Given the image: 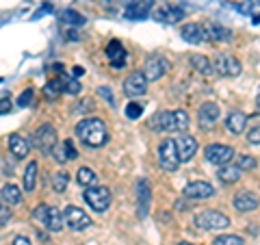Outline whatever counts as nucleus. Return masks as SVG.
<instances>
[{"instance_id": "f257e3e1", "label": "nucleus", "mask_w": 260, "mask_h": 245, "mask_svg": "<svg viewBox=\"0 0 260 245\" xmlns=\"http://www.w3.org/2000/svg\"><path fill=\"white\" fill-rule=\"evenodd\" d=\"M76 135L85 145H89V148H102V145L109 141L107 126H104V121L98 119V117H87L83 121H78Z\"/></svg>"}, {"instance_id": "f03ea898", "label": "nucleus", "mask_w": 260, "mask_h": 245, "mask_svg": "<svg viewBox=\"0 0 260 245\" xmlns=\"http://www.w3.org/2000/svg\"><path fill=\"white\" fill-rule=\"evenodd\" d=\"M158 161L160 167L167 171H176L178 165H180V154H178V145L174 139H165L158 145Z\"/></svg>"}, {"instance_id": "7ed1b4c3", "label": "nucleus", "mask_w": 260, "mask_h": 245, "mask_svg": "<svg viewBox=\"0 0 260 245\" xmlns=\"http://www.w3.org/2000/svg\"><path fill=\"white\" fill-rule=\"evenodd\" d=\"M195 226L202 228V230H225L230 226V219L219 210H204L195 217Z\"/></svg>"}, {"instance_id": "20e7f679", "label": "nucleus", "mask_w": 260, "mask_h": 245, "mask_svg": "<svg viewBox=\"0 0 260 245\" xmlns=\"http://www.w3.org/2000/svg\"><path fill=\"white\" fill-rule=\"evenodd\" d=\"M35 217L42 222L50 232H61L63 222H65V215H61V210L56 206H37L35 210Z\"/></svg>"}, {"instance_id": "39448f33", "label": "nucleus", "mask_w": 260, "mask_h": 245, "mask_svg": "<svg viewBox=\"0 0 260 245\" xmlns=\"http://www.w3.org/2000/svg\"><path fill=\"white\" fill-rule=\"evenodd\" d=\"M32 143L35 148L44 154H52L56 148V130L50 124H44L42 128H37V133L32 135Z\"/></svg>"}, {"instance_id": "423d86ee", "label": "nucleus", "mask_w": 260, "mask_h": 245, "mask_svg": "<svg viewBox=\"0 0 260 245\" xmlns=\"http://www.w3.org/2000/svg\"><path fill=\"white\" fill-rule=\"evenodd\" d=\"M85 202L98 213H104L111 206V191L107 187H91L89 191H85Z\"/></svg>"}, {"instance_id": "0eeeda50", "label": "nucleus", "mask_w": 260, "mask_h": 245, "mask_svg": "<svg viewBox=\"0 0 260 245\" xmlns=\"http://www.w3.org/2000/svg\"><path fill=\"white\" fill-rule=\"evenodd\" d=\"M204 157H206L208 163H213V165L221 167V165H228V163L232 161L234 148H230V145H221V143H213V145H208V148H206Z\"/></svg>"}, {"instance_id": "6e6552de", "label": "nucleus", "mask_w": 260, "mask_h": 245, "mask_svg": "<svg viewBox=\"0 0 260 245\" xmlns=\"http://www.w3.org/2000/svg\"><path fill=\"white\" fill-rule=\"evenodd\" d=\"M167 70H169V61L160 54L148 56V61H145V65H143V74L148 80H158Z\"/></svg>"}, {"instance_id": "1a4fd4ad", "label": "nucleus", "mask_w": 260, "mask_h": 245, "mask_svg": "<svg viewBox=\"0 0 260 245\" xmlns=\"http://www.w3.org/2000/svg\"><path fill=\"white\" fill-rule=\"evenodd\" d=\"M148 83H150V80L145 78L143 72H133V74L124 80V94L128 98L143 96L145 91H148Z\"/></svg>"}, {"instance_id": "9d476101", "label": "nucleus", "mask_w": 260, "mask_h": 245, "mask_svg": "<svg viewBox=\"0 0 260 245\" xmlns=\"http://www.w3.org/2000/svg\"><path fill=\"white\" fill-rule=\"evenodd\" d=\"M215 70L221 76H239L241 74V63L228 52H219L215 59Z\"/></svg>"}, {"instance_id": "9b49d317", "label": "nucleus", "mask_w": 260, "mask_h": 245, "mask_svg": "<svg viewBox=\"0 0 260 245\" xmlns=\"http://www.w3.org/2000/svg\"><path fill=\"white\" fill-rule=\"evenodd\" d=\"M65 224H68L72 230H85V228L91 226V217L83 213L78 206H68L65 208Z\"/></svg>"}, {"instance_id": "f8f14e48", "label": "nucleus", "mask_w": 260, "mask_h": 245, "mask_svg": "<svg viewBox=\"0 0 260 245\" xmlns=\"http://www.w3.org/2000/svg\"><path fill=\"white\" fill-rule=\"evenodd\" d=\"M124 5H126L128 20H143V18H148L154 0H124Z\"/></svg>"}, {"instance_id": "ddd939ff", "label": "nucleus", "mask_w": 260, "mask_h": 245, "mask_svg": "<svg viewBox=\"0 0 260 245\" xmlns=\"http://www.w3.org/2000/svg\"><path fill=\"white\" fill-rule=\"evenodd\" d=\"M182 193L186 195V198H191V200H208V198H213V195H215V187L210 182L198 180V182L186 185Z\"/></svg>"}, {"instance_id": "4468645a", "label": "nucleus", "mask_w": 260, "mask_h": 245, "mask_svg": "<svg viewBox=\"0 0 260 245\" xmlns=\"http://www.w3.org/2000/svg\"><path fill=\"white\" fill-rule=\"evenodd\" d=\"M260 204V198L256 193L251 191H239L237 195H234V208L241 210V213H249V210H256Z\"/></svg>"}, {"instance_id": "2eb2a0df", "label": "nucleus", "mask_w": 260, "mask_h": 245, "mask_svg": "<svg viewBox=\"0 0 260 245\" xmlns=\"http://www.w3.org/2000/svg\"><path fill=\"white\" fill-rule=\"evenodd\" d=\"M219 107L215 102H206V104H202L200 107V113H198V117H200V126L202 128H213L217 124V119H219Z\"/></svg>"}, {"instance_id": "dca6fc26", "label": "nucleus", "mask_w": 260, "mask_h": 245, "mask_svg": "<svg viewBox=\"0 0 260 245\" xmlns=\"http://www.w3.org/2000/svg\"><path fill=\"white\" fill-rule=\"evenodd\" d=\"M178 145V154H180V161L186 163L195 157V152H198V141L191 137V135H182L180 139L176 141Z\"/></svg>"}, {"instance_id": "f3484780", "label": "nucleus", "mask_w": 260, "mask_h": 245, "mask_svg": "<svg viewBox=\"0 0 260 245\" xmlns=\"http://www.w3.org/2000/svg\"><path fill=\"white\" fill-rule=\"evenodd\" d=\"M180 35L184 42H189V44H202L206 39V30L204 26H200V24H184L182 30H180Z\"/></svg>"}, {"instance_id": "a211bd4d", "label": "nucleus", "mask_w": 260, "mask_h": 245, "mask_svg": "<svg viewBox=\"0 0 260 245\" xmlns=\"http://www.w3.org/2000/svg\"><path fill=\"white\" fill-rule=\"evenodd\" d=\"M245 126H247V115L241 111H232L225 119V128H228V133H232V135H241L243 130H245Z\"/></svg>"}, {"instance_id": "6ab92c4d", "label": "nucleus", "mask_w": 260, "mask_h": 245, "mask_svg": "<svg viewBox=\"0 0 260 245\" xmlns=\"http://www.w3.org/2000/svg\"><path fill=\"white\" fill-rule=\"evenodd\" d=\"M28 150H30V145H28V141L24 137L9 135V152L13 154L15 159H26L28 157Z\"/></svg>"}, {"instance_id": "aec40b11", "label": "nucleus", "mask_w": 260, "mask_h": 245, "mask_svg": "<svg viewBox=\"0 0 260 245\" xmlns=\"http://www.w3.org/2000/svg\"><path fill=\"white\" fill-rule=\"evenodd\" d=\"M137 198H139V215L145 217L148 206H150V185L145 178H139V180H137Z\"/></svg>"}, {"instance_id": "412c9836", "label": "nucleus", "mask_w": 260, "mask_h": 245, "mask_svg": "<svg viewBox=\"0 0 260 245\" xmlns=\"http://www.w3.org/2000/svg\"><path fill=\"white\" fill-rule=\"evenodd\" d=\"M204 30H206V39H210V42H230L232 39L230 30L223 28V26H217L213 22L204 24Z\"/></svg>"}, {"instance_id": "4be33fe9", "label": "nucleus", "mask_w": 260, "mask_h": 245, "mask_svg": "<svg viewBox=\"0 0 260 245\" xmlns=\"http://www.w3.org/2000/svg\"><path fill=\"white\" fill-rule=\"evenodd\" d=\"M107 54H109V59H111V63L115 65V68H124V63H126V50H124V46H121L117 39H113V42L107 46Z\"/></svg>"}, {"instance_id": "5701e85b", "label": "nucleus", "mask_w": 260, "mask_h": 245, "mask_svg": "<svg viewBox=\"0 0 260 245\" xmlns=\"http://www.w3.org/2000/svg\"><path fill=\"white\" fill-rule=\"evenodd\" d=\"M152 128H156V130H178V128H176V117H174V113L160 111L158 115H154V117H152Z\"/></svg>"}, {"instance_id": "b1692460", "label": "nucleus", "mask_w": 260, "mask_h": 245, "mask_svg": "<svg viewBox=\"0 0 260 245\" xmlns=\"http://www.w3.org/2000/svg\"><path fill=\"white\" fill-rule=\"evenodd\" d=\"M241 167L239 165H230V163H228V165H221V167H219L217 169V176H219V180H221V182H228V185H230V182H237L239 180V178H241Z\"/></svg>"}, {"instance_id": "393cba45", "label": "nucleus", "mask_w": 260, "mask_h": 245, "mask_svg": "<svg viewBox=\"0 0 260 245\" xmlns=\"http://www.w3.org/2000/svg\"><path fill=\"white\" fill-rule=\"evenodd\" d=\"M191 65H193V70H198L200 74H204V76H210L213 74V70H215V65L202 54H193L191 56Z\"/></svg>"}, {"instance_id": "a878e982", "label": "nucleus", "mask_w": 260, "mask_h": 245, "mask_svg": "<svg viewBox=\"0 0 260 245\" xmlns=\"http://www.w3.org/2000/svg\"><path fill=\"white\" fill-rule=\"evenodd\" d=\"M22 200V191L15 185H5L3 187V202L5 204H18Z\"/></svg>"}, {"instance_id": "bb28decb", "label": "nucleus", "mask_w": 260, "mask_h": 245, "mask_svg": "<svg viewBox=\"0 0 260 245\" xmlns=\"http://www.w3.org/2000/svg\"><path fill=\"white\" fill-rule=\"evenodd\" d=\"M76 180H78V185H83V187H91V185L98 182V176H95V171H93V169L80 167V169H78V174H76Z\"/></svg>"}, {"instance_id": "cd10ccee", "label": "nucleus", "mask_w": 260, "mask_h": 245, "mask_svg": "<svg viewBox=\"0 0 260 245\" xmlns=\"http://www.w3.org/2000/svg\"><path fill=\"white\" fill-rule=\"evenodd\" d=\"M35 180H37V163L32 161V163H28L26 174H24V189L32 191V189H35Z\"/></svg>"}, {"instance_id": "c85d7f7f", "label": "nucleus", "mask_w": 260, "mask_h": 245, "mask_svg": "<svg viewBox=\"0 0 260 245\" xmlns=\"http://www.w3.org/2000/svg\"><path fill=\"white\" fill-rule=\"evenodd\" d=\"M61 91H65V87H63L61 80H48L46 87H44V94H46L48 100H54V98H59Z\"/></svg>"}, {"instance_id": "c756f323", "label": "nucleus", "mask_w": 260, "mask_h": 245, "mask_svg": "<svg viewBox=\"0 0 260 245\" xmlns=\"http://www.w3.org/2000/svg\"><path fill=\"white\" fill-rule=\"evenodd\" d=\"M184 15L182 9H178V7H165V9L158 11V20H167V22H178Z\"/></svg>"}, {"instance_id": "7c9ffc66", "label": "nucleus", "mask_w": 260, "mask_h": 245, "mask_svg": "<svg viewBox=\"0 0 260 245\" xmlns=\"http://www.w3.org/2000/svg\"><path fill=\"white\" fill-rule=\"evenodd\" d=\"M68 182H70V178L65 171H56V174L52 176V189L56 193H63L65 189H68Z\"/></svg>"}, {"instance_id": "2f4dec72", "label": "nucleus", "mask_w": 260, "mask_h": 245, "mask_svg": "<svg viewBox=\"0 0 260 245\" xmlns=\"http://www.w3.org/2000/svg\"><path fill=\"white\" fill-rule=\"evenodd\" d=\"M61 22H65V24H74V26H80V24H85V18H83L80 13L68 9V11H63V13H61Z\"/></svg>"}, {"instance_id": "473e14b6", "label": "nucleus", "mask_w": 260, "mask_h": 245, "mask_svg": "<svg viewBox=\"0 0 260 245\" xmlns=\"http://www.w3.org/2000/svg\"><path fill=\"white\" fill-rule=\"evenodd\" d=\"M213 245H245V241L241 236H234V234H223V236H217L213 241Z\"/></svg>"}, {"instance_id": "72a5a7b5", "label": "nucleus", "mask_w": 260, "mask_h": 245, "mask_svg": "<svg viewBox=\"0 0 260 245\" xmlns=\"http://www.w3.org/2000/svg\"><path fill=\"white\" fill-rule=\"evenodd\" d=\"M174 117H176V128L178 130H186V128H189V115H186V111H182V109L174 111Z\"/></svg>"}, {"instance_id": "f704fd0d", "label": "nucleus", "mask_w": 260, "mask_h": 245, "mask_svg": "<svg viewBox=\"0 0 260 245\" xmlns=\"http://www.w3.org/2000/svg\"><path fill=\"white\" fill-rule=\"evenodd\" d=\"M63 87L68 94H80V89H83L76 78H68V76H63Z\"/></svg>"}, {"instance_id": "c9c22d12", "label": "nucleus", "mask_w": 260, "mask_h": 245, "mask_svg": "<svg viewBox=\"0 0 260 245\" xmlns=\"http://www.w3.org/2000/svg\"><path fill=\"white\" fill-rule=\"evenodd\" d=\"M141 113H143V107H141L139 102H130L128 107H126V117H130V119L141 117Z\"/></svg>"}, {"instance_id": "e433bc0d", "label": "nucleus", "mask_w": 260, "mask_h": 245, "mask_svg": "<svg viewBox=\"0 0 260 245\" xmlns=\"http://www.w3.org/2000/svg\"><path fill=\"white\" fill-rule=\"evenodd\" d=\"M239 167L241 169H254L256 167V159L249 157V154H241L239 157Z\"/></svg>"}, {"instance_id": "4c0bfd02", "label": "nucleus", "mask_w": 260, "mask_h": 245, "mask_svg": "<svg viewBox=\"0 0 260 245\" xmlns=\"http://www.w3.org/2000/svg\"><path fill=\"white\" fill-rule=\"evenodd\" d=\"M30 102H32V89H26V91H22V94H20L18 104H20V107H28Z\"/></svg>"}, {"instance_id": "58836bf2", "label": "nucleus", "mask_w": 260, "mask_h": 245, "mask_svg": "<svg viewBox=\"0 0 260 245\" xmlns=\"http://www.w3.org/2000/svg\"><path fill=\"white\" fill-rule=\"evenodd\" d=\"M63 145H65V157H68L70 161L78 157V152L74 150V143H72V139H65V141H63Z\"/></svg>"}, {"instance_id": "ea45409f", "label": "nucleus", "mask_w": 260, "mask_h": 245, "mask_svg": "<svg viewBox=\"0 0 260 245\" xmlns=\"http://www.w3.org/2000/svg\"><path fill=\"white\" fill-rule=\"evenodd\" d=\"M247 141L254 143V145H260V128H251L247 133Z\"/></svg>"}, {"instance_id": "a19ab883", "label": "nucleus", "mask_w": 260, "mask_h": 245, "mask_svg": "<svg viewBox=\"0 0 260 245\" xmlns=\"http://www.w3.org/2000/svg\"><path fill=\"white\" fill-rule=\"evenodd\" d=\"M98 94H100V96H104V98H107V102L111 104V107H115V96H113V94L109 91V89H107V87H100V89H98Z\"/></svg>"}, {"instance_id": "79ce46f5", "label": "nucleus", "mask_w": 260, "mask_h": 245, "mask_svg": "<svg viewBox=\"0 0 260 245\" xmlns=\"http://www.w3.org/2000/svg\"><path fill=\"white\" fill-rule=\"evenodd\" d=\"M7 111H11V100L7 96H3V102H0V113L7 115Z\"/></svg>"}, {"instance_id": "37998d69", "label": "nucleus", "mask_w": 260, "mask_h": 245, "mask_svg": "<svg viewBox=\"0 0 260 245\" xmlns=\"http://www.w3.org/2000/svg\"><path fill=\"white\" fill-rule=\"evenodd\" d=\"M13 245H30V241L26 239V236H15V239H13Z\"/></svg>"}, {"instance_id": "c03bdc74", "label": "nucleus", "mask_w": 260, "mask_h": 245, "mask_svg": "<svg viewBox=\"0 0 260 245\" xmlns=\"http://www.w3.org/2000/svg\"><path fill=\"white\" fill-rule=\"evenodd\" d=\"M72 74H74V78H78V76H83V74H85V70L80 68V65H76V68L72 70Z\"/></svg>"}, {"instance_id": "a18cd8bd", "label": "nucleus", "mask_w": 260, "mask_h": 245, "mask_svg": "<svg viewBox=\"0 0 260 245\" xmlns=\"http://www.w3.org/2000/svg\"><path fill=\"white\" fill-rule=\"evenodd\" d=\"M7 219H9V213H7V208H3V226H7Z\"/></svg>"}, {"instance_id": "49530a36", "label": "nucleus", "mask_w": 260, "mask_h": 245, "mask_svg": "<svg viewBox=\"0 0 260 245\" xmlns=\"http://www.w3.org/2000/svg\"><path fill=\"white\" fill-rule=\"evenodd\" d=\"M68 35H70V39H72V42H74V39H80V35H76V30H70Z\"/></svg>"}, {"instance_id": "de8ad7c7", "label": "nucleus", "mask_w": 260, "mask_h": 245, "mask_svg": "<svg viewBox=\"0 0 260 245\" xmlns=\"http://www.w3.org/2000/svg\"><path fill=\"white\" fill-rule=\"evenodd\" d=\"M251 18H254V24H260V13L258 15H251Z\"/></svg>"}, {"instance_id": "09e8293b", "label": "nucleus", "mask_w": 260, "mask_h": 245, "mask_svg": "<svg viewBox=\"0 0 260 245\" xmlns=\"http://www.w3.org/2000/svg\"><path fill=\"white\" fill-rule=\"evenodd\" d=\"M256 102H258V107H260V87H258V96H256Z\"/></svg>"}, {"instance_id": "8fccbe9b", "label": "nucleus", "mask_w": 260, "mask_h": 245, "mask_svg": "<svg viewBox=\"0 0 260 245\" xmlns=\"http://www.w3.org/2000/svg\"><path fill=\"white\" fill-rule=\"evenodd\" d=\"M178 245H191V243H178Z\"/></svg>"}]
</instances>
